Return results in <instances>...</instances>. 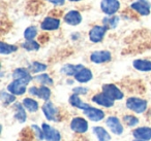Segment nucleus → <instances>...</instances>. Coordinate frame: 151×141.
<instances>
[{"instance_id": "nucleus-1", "label": "nucleus", "mask_w": 151, "mask_h": 141, "mask_svg": "<svg viewBox=\"0 0 151 141\" xmlns=\"http://www.w3.org/2000/svg\"><path fill=\"white\" fill-rule=\"evenodd\" d=\"M147 101L137 97H130L126 100V107L136 113H143L147 109Z\"/></svg>"}, {"instance_id": "nucleus-2", "label": "nucleus", "mask_w": 151, "mask_h": 141, "mask_svg": "<svg viewBox=\"0 0 151 141\" xmlns=\"http://www.w3.org/2000/svg\"><path fill=\"white\" fill-rule=\"evenodd\" d=\"M103 93L106 94V95H107L110 99L113 100V101H116V100H121L122 98L124 97V95L121 92V90H120L118 87H116L115 85H112V83L103 85Z\"/></svg>"}, {"instance_id": "nucleus-3", "label": "nucleus", "mask_w": 151, "mask_h": 141, "mask_svg": "<svg viewBox=\"0 0 151 141\" xmlns=\"http://www.w3.org/2000/svg\"><path fill=\"white\" fill-rule=\"evenodd\" d=\"M88 122L83 118H73L70 122V129L71 131L79 134H84L88 131Z\"/></svg>"}, {"instance_id": "nucleus-4", "label": "nucleus", "mask_w": 151, "mask_h": 141, "mask_svg": "<svg viewBox=\"0 0 151 141\" xmlns=\"http://www.w3.org/2000/svg\"><path fill=\"white\" fill-rule=\"evenodd\" d=\"M101 9L106 15L113 16L120 9V2L118 0H103L101 3Z\"/></svg>"}, {"instance_id": "nucleus-5", "label": "nucleus", "mask_w": 151, "mask_h": 141, "mask_svg": "<svg viewBox=\"0 0 151 141\" xmlns=\"http://www.w3.org/2000/svg\"><path fill=\"white\" fill-rule=\"evenodd\" d=\"M42 131L45 134V139H47V141H60L61 140V134L57 129L53 128L50 125L44 124L42 125Z\"/></svg>"}, {"instance_id": "nucleus-6", "label": "nucleus", "mask_w": 151, "mask_h": 141, "mask_svg": "<svg viewBox=\"0 0 151 141\" xmlns=\"http://www.w3.org/2000/svg\"><path fill=\"white\" fill-rule=\"evenodd\" d=\"M7 91L16 96H21V95H23V94H25V92L27 91V83L22 80L14 79V80L7 85Z\"/></svg>"}, {"instance_id": "nucleus-7", "label": "nucleus", "mask_w": 151, "mask_h": 141, "mask_svg": "<svg viewBox=\"0 0 151 141\" xmlns=\"http://www.w3.org/2000/svg\"><path fill=\"white\" fill-rule=\"evenodd\" d=\"M106 125L115 135H121L124 131L123 126L117 116H109L106 120Z\"/></svg>"}, {"instance_id": "nucleus-8", "label": "nucleus", "mask_w": 151, "mask_h": 141, "mask_svg": "<svg viewBox=\"0 0 151 141\" xmlns=\"http://www.w3.org/2000/svg\"><path fill=\"white\" fill-rule=\"evenodd\" d=\"M112 55L109 51H96L90 55V61L94 64H103L111 61Z\"/></svg>"}, {"instance_id": "nucleus-9", "label": "nucleus", "mask_w": 151, "mask_h": 141, "mask_svg": "<svg viewBox=\"0 0 151 141\" xmlns=\"http://www.w3.org/2000/svg\"><path fill=\"white\" fill-rule=\"evenodd\" d=\"M42 112L45 116L50 122H57L58 116V109L54 106V104L51 101H46V103L42 105Z\"/></svg>"}, {"instance_id": "nucleus-10", "label": "nucleus", "mask_w": 151, "mask_h": 141, "mask_svg": "<svg viewBox=\"0 0 151 141\" xmlns=\"http://www.w3.org/2000/svg\"><path fill=\"white\" fill-rule=\"evenodd\" d=\"M106 32H107V26H94L89 32V39L94 43L101 41Z\"/></svg>"}, {"instance_id": "nucleus-11", "label": "nucleus", "mask_w": 151, "mask_h": 141, "mask_svg": "<svg viewBox=\"0 0 151 141\" xmlns=\"http://www.w3.org/2000/svg\"><path fill=\"white\" fill-rule=\"evenodd\" d=\"M29 93L30 95L36 96V97L40 98L42 100H45V101H48L51 97V90L49 89L46 85H42L40 88L36 87H31L29 89Z\"/></svg>"}, {"instance_id": "nucleus-12", "label": "nucleus", "mask_w": 151, "mask_h": 141, "mask_svg": "<svg viewBox=\"0 0 151 141\" xmlns=\"http://www.w3.org/2000/svg\"><path fill=\"white\" fill-rule=\"evenodd\" d=\"M84 114L91 120V122H101L105 118V112L101 109L95 107H89L87 109L83 110Z\"/></svg>"}, {"instance_id": "nucleus-13", "label": "nucleus", "mask_w": 151, "mask_h": 141, "mask_svg": "<svg viewBox=\"0 0 151 141\" xmlns=\"http://www.w3.org/2000/svg\"><path fill=\"white\" fill-rule=\"evenodd\" d=\"M130 7L141 16H148L150 14V3L147 0H138L130 5Z\"/></svg>"}, {"instance_id": "nucleus-14", "label": "nucleus", "mask_w": 151, "mask_h": 141, "mask_svg": "<svg viewBox=\"0 0 151 141\" xmlns=\"http://www.w3.org/2000/svg\"><path fill=\"white\" fill-rule=\"evenodd\" d=\"M13 78L18 79V80H22L24 83H28L33 79V77L31 76V73L25 68H17L15 69V71L13 72Z\"/></svg>"}, {"instance_id": "nucleus-15", "label": "nucleus", "mask_w": 151, "mask_h": 141, "mask_svg": "<svg viewBox=\"0 0 151 141\" xmlns=\"http://www.w3.org/2000/svg\"><path fill=\"white\" fill-rule=\"evenodd\" d=\"M134 138L142 139V140H151V128L150 127H140L132 131Z\"/></svg>"}, {"instance_id": "nucleus-16", "label": "nucleus", "mask_w": 151, "mask_h": 141, "mask_svg": "<svg viewBox=\"0 0 151 141\" xmlns=\"http://www.w3.org/2000/svg\"><path fill=\"white\" fill-rule=\"evenodd\" d=\"M92 101L94 102V103H96L97 105L104 106V107H107V108H110L114 105L113 100L110 99V98L104 93H99V94L94 95L92 98Z\"/></svg>"}, {"instance_id": "nucleus-17", "label": "nucleus", "mask_w": 151, "mask_h": 141, "mask_svg": "<svg viewBox=\"0 0 151 141\" xmlns=\"http://www.w3.org/2000/svg\"><path fill=\"white\" fill-rule=\"evenodd\" d=\"M64 22L68 25L77 26L82 22V16L78 11H70L64 16Z\"/></svg>"}, {"instance_id": "nucleus-18", "label": "nucleus", "mask_w": 151, "mask_h": 141, "mask_svg": "<svg viewBox=\"0 0 151 141\" xmlns=\"http://www.w3.org/2000/svg\"><path fill=\"white\" fill-rule=\"evenodd\" d=\"M92 77H93V74H92V72H91V70L88 68H85V67L80 69V70L77 72V74L75 75V79L81 83H88V81H90L91 79H92Z\"/></svg>"}, {"instance_id": "nucleus-19", "label": "nucleus", "mask_w": 151, "mask_h": 141, "mask_svg": "<svg viewBox=\"0 0 151 141\" xmlns=\"http://www.w3.org/2000/svg\"><path fill=\"white\" fill-rule=\"evenodd\" d=\"M60 26V21L56 18L48 17L42 21L40 28L42 30H47V31H52V30H56Z\"/></svg>"}, {"instance_id": "nucleus-20", "label": "nucleus", "mask_w": 151, "mask_h": 141, "mask_svg": "<svg viewBox=\"0 0 151 141\" xmlns=\"http://www.w3.org/2000/svg\"><path fill=\"white\" fill-rule=\"evenodd\" d=\"M132 66L134 67V69H137L138 71H142V72H149L151 71V61L148 60H134L132 63Z\"/></svg>"}, {"instance_id": "nucleus-21", "label": "nucleus", "mask_w": 151, "mask_h": 141, "mask_svg": "<svg viewBox=\"0 0 151 141\" xmlns=\"http://www.w3.org/2000/svg\"><path fill=\"white\" fill-rule=\"evenodd\" d=\"M69 103H70L71 106H73V107H76V108H79V109H81V110H85L90 107V105L85 103V102H83L82 100L80 99L79 95H77V94H73V95H71L70 97H69Z\"/></svg>"}, {"instance_id": "nucleus-22", "label": "nucleus", "mask_w": 151, "mask_h": 141, "mask_svg": "<svg viewBox=\"0 0 151 141\" xmlns=\"http://www.w3.org/2000/svg\"><path fill=\"white\" fill-rule=\"evenodd\" d=\"M15 109H16V112H15L16 120L19 122H25L26 120H27V114H26V111H25L26 108L24 107L23 104L18 103L17 102V103L15 104Z\"/></svg>"}, {"instance_id": "nucleus-23", "label": "nucleus", "mask_w": 151, "mask_h": 141, "mask_svg": "<svg viewBox=\"0 0 151 141\" xmlns=\"http://www.w3.org/2000/svg\"><path fill=\"white\" fill-rule=\"evenodd\" d=\"M83 65L79 64V65H71V64H67V65H64V66L61 68V73L65 75H68V76H75L77 74L80 69L83 68Z\"/></svg>"}, {"instance_id": "nucleus-24", "label": "nucleus", "mask_w": 151, "mask_h": 141, "mask_svg": "<svg viewBox=\"0 0 151 141\" xmlns=\"http://www.w3.org/2000/svg\"><path fill=\"white\" fill-rule=\"evenodd\" d=\"M93 133L96 136L99 141H110L111 140V136L108 133V131L103 127H94L93 128Z\"/></svg>"}, {"instance_id": "nucleus-25", "label": "nucleus", "mask_w": 151, "mask_h": 141, "mask_svg": "<svg viewBox=\"0 0 151 141\" xmlns=\"http://www.w3.org/2000/svg\"><path fill=\"white\" fill-rule=\"evenodd\" d=\"M23 105L30 112H36L38 110V108H40L37 101H35L32 98H25L23 100Z\"/></svg>"}, {"instance_id": "nucleus-26", "label": "nucleus", "mask_w": 151, "mask_h": 141, "mask_svg": "<svg viewBox=\"0 0 151 141\" xmlns=\"http://www.w3.org/2000/svg\"><path fill=\"white\" fill-rule=\"evenodd\" d=\"M16 51H18V46H13V44H7L5 42L0 43V54L1 55H9Z\"/></svg>"}, {"instance_id": "nucleus-27", "label": "nucleus", "mask_w": 151, "mask_h": 141, "mask_svg": "<svg viewBox=\"0 0 151 141\" xmlns=\"http://www.w3.org/2000/svg\"><path fill=\"white\" fill-rule=\"evenodd\" d=\"M29 70L30 72H33V73H40V72H44V71L47 70V65L44 64V63H40V62H32L31 65L29 66Z\"/></svg>"}, {"instance_id": "nucleus-28", "label": "nucleus", "mask_w": 151, "mask_h": 141, "mask_svg": "<svg viewBox=\"0 0 151 141\" xmlns=\"http://www.w3.org/2000/svg\"><path fill=\"white\" fill-rule=\"evenodd\" d=\"M34 79H35L37 83H40V85H53V79L51 78L50 76H49L48 74H46V73H42V74H40V75H36L35 77H34Z\"/></svg>"}, {"instance_id": "nucleus-29", "label": "nucleus", "mask_w": 151, "mask_h": 141, "mask_svg": "<svg viewBox=\"0 0 151 141\" xmlns=\"http://www.w3.org/2000/svg\"><path fill=\"white\" fill-rule=\"evenodd\" d=\"M16 100V95L7 92H1V101L4 105H9V104L15 102Z\"/></svg>"}, {"instance_id": "nucleus-30", "label": "nucleus", "mask_w": 151, "mask_h": 141, "mask_svg": "<svg viewBox=\"0 0 151 141\" xmlns=\"http://www.w3.org/2000/svg\"><path fill=\"white\" fill-rule=\"evenodd\" d=\"M22 46H23L25 50L30 51V52H32V51H38L40 48V43L34 41V40H27L25 43L22 44Z\"/></svg>"}, {"instance_id": "nucleus-31", "label": "nucleus", "mask_w": 151, "mask_h": 141, "mask_svg": "<svg viewBox=\"0 0 151 141\" xmlns=\"http://www.w3.org/2000/svg\"><path fill=\"white\" fill-rule=\"evenodd\" d=\"M123 122L127 125L128 127L132 128V127H136L137 125L139 124V118H136L134 115H130V114H127V115L123 116Z\"/></svg>"}, {"instance_id": "nucleus-32", "label": "nucleus", "mask_w": 151, "mask_h": 141, "mask_svg": "<svg viewBox=\"0 0 151 141\" xmlns=\"http://www.w3.org/2000/svg\"><path fill=\"white\" fill-rule=\"evenodd\" d=\"M37 34V31H36V28L31 26V27H28L27 29L24 31V37H25L26 40H33L34 37Z\"/></svg>"}, {"instance_id": "nucleus-33", "label": "nucleus", "mask_w": 151, "mask_h": 141, "mask_svg": "<svg viewBox=\"0 0 151 141\" xmlns=\"http://www.w3.org/2000/svg\"><path fill=\"white\" fill-rule=\"evenodd\" d=\"M104 22H105V25L107 27L109 26L110 28H115L119 23V18L116 17V16H113V17L109 18V19H105Z\"/></svg>"}, {"instance_id": "nucleus-34", "label": "nucleus", "mask_w": 151, "mask_h": 141, "mask_svg": "<svg viewBox=\"0 0 151 141\" xmlns=\"http://www.w3.org/2000/svg\"><path fill=\"white\" fill-rule=\"evenodd\" d=\"M31 128H32V130H33L34 136H36V138H37L38 140L45 139V134H44V131H42V128H40V127L36 126V125H32Z\"/></svg>"}, {"instance_id": "nucleus-35", "label": "nucleus", "mask_w": 151, "mask_h": 141, "mask_svg": "<svg viewBox=\"0 0 151 141\" xmlns=\"http://www.w3.org/2000/svg\"><path fill=\"white\" fill-rule=\"evenodd\" d=\"M73 94H77V95H84L88 92V89L86 88H82V87H78V88H75L73 90Z\"/></svg>"}, {"instance_id": "nucleus-36", "label": "nucleus", "mask_w": 151, "mask_h": 141, "mask_svg": "<svg viewBox=\"0 0 151 141\" xmlns=\"http://www.w3.org/2000/svg\"><path fill=\"white\" fill-rule=\"evenodd\" d=\"M48 1L55 5H62L64 3V0H48Z\"/></svg>"}, {"instance_id": "nucleus-37", "label": "nucleus", "mask_w": 151, "mask_h": 141, "mask_svg": "<svg viewBox=\"0 0 151 141\" xmlns=\"http://www.w3.org/2000/svg\"><path fill=\"white\" fill-rule=\"evenodd\" d=\"M134 141H146V140H142V139H137V138H134Z\"/></svg>"}, {"instance_id": "nucleus-38", "label": "nucleus", "mask_w": 151, "mask_h": 141, "mask_svg": "<svg viewBox=\"0 0 151 141\" xmlns=\"http://www.w3.org/2000/svg\"><path fill=\"white\" fill-rule=\"evenodd\" d=\"M69 1H80V0H69Z\"/></svg>"}]
</instances>
